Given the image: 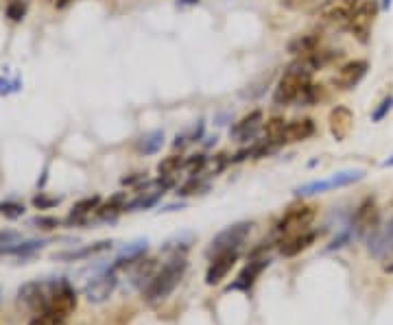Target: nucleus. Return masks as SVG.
<instances>
[{"mask_svg":"<svg viewBox=\"0 0 393 325\" xmlns=\"http://www.w3.org/2000/svg\"><path fill=\"white\" fill-rule=\"evenodd\" d=\"M188 269V262L184 256H173L169 262L164 264V267L153 275V279L142 288V295H144V299L149 304H153V301H162L166 299L169 295L177 288V284L181 282V277H184Z\"/></svg>","mask_w":393,"mask_h":325,"instance_id":"1","label":"nucleus"},{"mask_svg":"<svg viewBox=\"0 0 393 325\" xmlns=\"http://www.w3.org/2000/svg\"><path fill=\"white\" fill-rule=\"evenodd\" d=\"M312 81V72L295 59V62L282 72V77L276 83V90H274V103L278 107H286V105H293V103L299 100L304 87Z\"/></svg>","mask_w":393,"mask_h":325,"instance_id":"2","label":"nucleus"},{"mask_svg":"<svg viewBox=\"0 0 393 325\" xmlns=\"http://www.w3.org/2000/svg\"><path fill=\"white\" fill-rule=\"evenodd\" d=\"M365 170L362 168H350V170H339V173H332L326 179H315V182H306L301 184L299 188H295V195L297 197H315V195H324V192H332V190H339V188H347V186H354L360 179H365Z\"/></svg>","mask_w":393,"mask_h":325,"instance_id":"3","label":"nucleus"},{"mask_svg":"<svg viewBox=\"0 0 393 325\" xmlns=\"http://www.w3.org/2000/svg\"><path fill=\"white\" fill-rule=\"evenodd\" d=\"M378 229H381V210H378L374 197H365L356 205L352 220H350L352 238L367 240L369 236L376 234Z\"/></svg>","mask_w":393,"mask_h":325,"instance_id":"4","label":"nucleus"},{"mask_svg":"<svg viewBox=\"0 0 393 325\" xmlns=\"http://www.w3.org/2000/svg\"><path fill=\"white\" fill-rule=\"evenodd\" d=\"M317 218V208L315 205H291L289 210L282 214V218L276 225V234L284 236V238H291L301 231L310 229V225Z\"/></svg>","mask_w":393,"mask_h":325,"instance_id":"5","label":"nucleus"},{"mask_svg":"<svg viewBox=\"0 0 393 325\" xmlns=\"http://www.w3.org/2000/svg\"><path fill=\"white\" fill-rule=\"evenodd\" d=\"M378 11H381V3L378 0H362L360 7L354 11L352 20L347 22L345 31H350L352 37H356L360 44H367L371 37V26L376 22Z\"/></svg>","mask_w":393,"mask_h":325,"instance_id":"6","label":"nucleus"},{"mask_svg":"<svg viewBox=\"0 0 393 325\" xmlns=\"http://www.w3.org/2000/svg\"><path fill=\"white\" fill-rule=\"evenodd\" d=\"M362 0H326L319 7H317V18L326 24H332V26H341L345 28L347 22L352 20L354 11L360 7Z\"/></svg>","mask_w":393,"mask_h":325,"instance_id":"7","label":"nucleus"},{"mask_svg":"<svg viewBox=\"0 0 393 325\" xmlns=\"http://www.w3.org/2000/svg\"><path fill=\"white\" fill-rule=\"evenodd\" d=\"M249 231H251V223H245V220L243 223H234L230 227H225L221 234H217L212 238L206 254L212 258L217 254H223V251H238L240 245L247 240Z\"/></svg>","mask_w":393,"mask_h":325,"instance_id":"8","label":"nucleus"},{"mask_svg":"<svg viewBox=\"0 0 393 325\" xmlns=\"http://www.w3.org/2000/svg\"><path fill=\"white\" fill-rule=\"evenodd\" d=\"M367 72H369L367 59H350V62L339 66L335 75H332V87L339 92H350L367 77Z\"/></svg>","mask_w":393,"mask_h":325,"instance_id":"9","label":"nucleus"},{"mask_svg":"<svg viewBox=\"0 0 393 325\" xmlns=\"http://www.w3.org/2000/svg\"><path fill=\"white\" fill-rule=\"evenodd\" d=\"M74 308H77V292L70 288V284L66 282V279H57L51 299H49V304L44 310L57 315V317H62V319H68L74 313Z\"/></svg>","mask_w":393,"mask_h":325,"instance_id":"10","label":"nucleus"},{"mask_svg":"<svg viewBox=\"0 0 393 325\" xmlns=\"http://www.w3.org/2000/svg\"><path fill=\"white\" fill-rule=\"evenodd\" d=\"M57 282H28L24 284L20 290H18V299L28 306L31 310H35V315L42 313L44 308H47L51 295H53V288H55Z\"/></svg>","mask_w":393,"mask_h":325,"instance_id":"11","label":"nucleus"},{"mask_svg":"<svg viewBox=\"0 0 393 325\" xmlns=\"http://www.w3.org/2000/svg\"><path fill=\"white\" fill-rule=\"evenodd\" d=\"M328 129L337 142H345L354 129V112L347 105H335L328 114Z\"/></svg>","mask_w":393,"mask_h":325,"instance_id":"12","label":"nucleus"},{"mask_svg":"<svg viewBox=\"0 0 393 325\" xmlns=\"http://www.w3.org/2000/svg\"><path fill=\"white\" fill-rule=\"evenodd\" d=\"M265 125V114L262 109H253L249 114H245L240 121H236L232 127H230V138L236 140V142H249L258 136V131L262 129Z\"/></svg>","mask_w":393,"mask_h":325,"instance_id":"13","label":"nucleus"},{"mask_svg":"<svg viewBox=\"0 0 393 325\" xmlns=\"http://www.w3.org/2000/svg\"><path fill=\"white\" fill-rule=\"evenodd\" d=\"M116 286H118V279H116L114 271L103 273V275L94 277L92 282L85 286V290H83V292H85V299H87L90 304H103V301H108L112 295H114Z\"/></svg>","mask_w":393,"mask_h":325,"instance_id":"14","label":"nucleus"},{"mask_svg":"<svg viewBox=\"0 0 393 325\" xmlns=\"http://www.w3.org/2000/svg\"><path fill=\"white\" fill-rule=\"evenodd\" d=\"M238 260V251H223V254L212 256V262L206 271V284L208 286H217L221 284L228 273L234 269V264Z\"/></svg>","mask_w":393,"mask_h":325,"instance_id":"15","label":"nucleus"},{"mask_svg":"<svg viewBox=\"0 0 393 325\" xmlns=\"http://www.w3.org/2000/svg\"><path fill=\"white\" fill-rule=\"evenodd\" d=\"M317 125L312 118L304 116V118H295V121H289L284 125V131L280 136V146L284 144H295V142H304L308 138L315 136Z\"/></svg>","mask_w":393,"mask_h":325,"instance_id":"16","label":"nucleus"},{"mask_svg":"<svg viewBox=\"0 0 393 325\" xmlns=\"http://www.w3.org/2000/svg\"><path fill=\"white\" fill-rule=\"evenodd\" d=\"M367 249L371 258L376 260H385V258H391L393 256V218L385 227H381L376 234H371L367 238Z\"/></svg>","mask_w":393,"mask_h":325,"instance_id":"17","label":"nucleus"},{"mask_svg":"<svg viewBox=\"0 0 393 325\" xmlns=\"http://www.w3.org/2000/svg\"><path fill=\"white\" fill-rule=\"evenodd\" d=\"M317 238H319V231H312V229L291 236V238H284L282 247H280V254L284 258H293V256L301 254V251H306L308 247H312L317 243Z\"/></svg>","mask_w":393,"mask_h":325,"instance_id":"18","label":"nucleus"},{"mask_svg":"<svg viewBox=\"0 0 393 325\" xmlns=\"http://www.w3.org/2000/svg\"><path fill=\"white\" fill-rule=\"evenodd\" d=\"M321 33H299L295 37L289 39V44H286V51H289L293 57H306L310 53H315L317 49H321Z\"/></svg>","mask_w":393,"mask_h":325,"instance_id":"19","label":"nucleus"},{"mask_svg":"<svg viewBox=\"0 0 393 325\" xmlns=\"http://www.w3.org/2000/svg\"><path fill=\"white\" fill-rule=\"evenodd\" d=\"M269 258H253L247 267L238 273V277H236V282L230 286V290H249L251 286H253V282L256 279H258V275L269 267Z\"/></svg>","mask_w":393,"mask_h":325,"instance_id":"20","label":"nucleus"},{"mask_svg":"<svg viewBox=\"0 0 393 325\" xmlns=\"http://www.w3.org/2000/svg\"><path fill=\"white\" fill-rule=\"evenodd\" d=\"M99 205H101V197H99V195H92V197H85V199L77 201V203L72 205V210H70L68 223H70V225H72V223H74V225L87 223V216L97 214Z\"/></svg>","mask_w":393,"mask_h":325,"instance_id":"21","label":"nucleus"},{"mask_svg":"<svg viewBox=\"0 0 393 325\" xmlns=\"http://www.w3.org/2000/svg\"><path fill=\"white\" fill-rule=\"evenodd\" d=\"M112 249V240H101V243H94V245H87V247H81L77 251H64V254H55V260H62V262H77V260H85V258H92L97 254H103V251Z\"/></svg>","mask_w":393,"mask_h":325,"instance_id":"22","label":"nucleus"},{"mask_svg":"<svg viewBox=\"0 0 393 325\" xmlns=\"http://www.w3.org/2000/svg\"><path fill=\"white\" fill-rule=\"evenodd\" d=\"M125 205H127V192H118L105 205H99L97 216L101 220H116L118 214L125 212Z\"/></svg>","mask_w":393,"mask_h":325,"instance_id":"23","label":"nucleus"},{"mask_svg":"<svg viewBox=\"0 0 393 325\" xmlns=\"http://www.w3.org/2000/svg\"><path fill=\"white\" fill-rule=\"evenodd\" d=\"M158 273V260H153V258H149V260H140L138 264H135V271H133V275H131V284L133 286H147L151 279H153V275Z\"/></svg>","mask_w":393,"mask_h":325,"instance_id":"24","label":"nucleus"},{"mask_svg":"<svg viewBox=\"0 0 393 325\" xmlns=\"http://www.w3.org/2000/svg\"><path fill=\"white\" fill-rule=\"evenodd\" d=\"M135 146H138V151L144 153V155H156L164 146V131H160V129L147 131L144 136H140V140Z\"/></svg>","mask_w":393,"mask_h":325,"instance_id":"25","label":"nucleus"},{"mask_svg":"<svg viewBox=\"0 0 393 325\" xmlns=\"http://www.w3.org/2000/svg\"><path fill=\"white\" fill-rule=\"evenodd\" d=\"M326 98V92H324V85L321 83H308L304 87V92H301L299 100H297V105H304V107H310V105H317L319 100Z\"/></svg>","mask_w":393,"mask_h":325,"instance_id":"26","label":"nucleus"},{"mask_svg":"<svg viewBox=\"0 0 393 325\" xmlns=\"http://www.w3.org/2000/svg\"><path fill=\"white\" fill-rule=\"evenodd\" d=\"M284 125H286L284 118H280V116H271L269 121L262 125V129H265V138L280 146V136H282V131H284Z\"/></svg>","mask_w":393,"mask_h":325,"instance_id":"27","label":"nucleus"},{"mask_svg":"<svg viewBox=\"0 0 393 325\" xmlns=\"http://www.w3.org/2000/svg\"><path fill=\"white\" fill-rule=\"evenodd\" d=\"M208 161H210V157H208L206 153H194V155H190V157H184V170H186L190 177L201 175V173L206 170V166H208Z\"/></svg>","mask_w":393,"mask_h":325,"instance_id":"28","label":"nucleus"},{"mask_svg":"<svg viewBox=\"0 0 393 325\" xmlns=\"http://www.w3.org/2000/svg\"><path fill=\"white\" fill-rule=\"evenodd\" d=\"M26 11H28L26 0H7V5H5V16L11 22H22Z\"/></svg>","mask_w":393,"mask_h":325,"instance_id":"29","label":"nucleus"},{"mask_svg":"<svg viewBox=\"0 0 393 325\" xmlns=\"http://www.w3.org/2000/svg\"><path fill=\"white\" fill-rule=\"evenodd\" d=\"M179 168H184V157L181 155H169L158 164L160 177H173Z\"/></svg>","mask_w":393,"mask_h":325,"instance_id":"30","label":"nucleus"},{"mask_svg":"<svg viewBox=\"0 0 393 325\" xmlns=\"http://www.w3.org/2000/svg\"><path fill=\"white\" fill-rule=\"evenodd\" d=\"M22 240V236L13 229H5L0 231V256H9V251L16 247Z\"/></svg>","mask_w":393,"mask_h":325,"instance_id":"31","label":"nucleus"},{"mask_svg":"<svg viewBox=\"0 0 393 325\" xmlns=\"http://www.w3.org/2000/svg\"><path fill=\"white\" fill-rule=\"evenodd\" d=\"M206 188H208V184L201 182L199 175H194V177H190L186 184H181V186L177 188V197H190V195H194V192L206 190Z\"/></svg>","mask_w":393,"mask_h":325,"instance_id":"32","label":"nucleus"},{"mask_svg":"<svg viewBox=\"0 0 393 325\" xmlns=\"http://www.w3.org/2000/svg\"><path fill=\"white\" fill-rule=\"evenodd\" d=\"M44 245H47V240H20L16 247H13L9 251V256H28V254H33V251L42 249Z\"/></svg>","mask_w":393,"mask_h":325,"instance_id":"33","label":"nucleus"},{"mask_svg":"<svg viewBox=\"0 0 393 325\" xmlns=\"http://www.w3.org/2000/svg\"><path fill=\"white\" fill-rule=\"evenodd\" d=\"M393 109V96L387 94L381 103H378V107L371 112V123H383L385 118L389 116V112Z\"/></svg>","mask_w":393,"mask_h":325,"instance_id":"34","label":"nucleus"},{"mask_svg":"<svg viewBox=\"0 0 393 325\" xmlns=\"http://www.w3.org/2000/svg\"><path fill=\"white\" fill-rule=\"evenodd\" d=\"M0 214L9 220H16L24 214V205L18 201H5V203H0Z\"/></svg>","mask_w":393,"mask_h":325,"instance_id":"35","label":"nucleus"},{"mask_svg":"<svg viewBox=\"0 0 393 325\" xmlns=\"http://www.w3.org/2000/svg\"><path fill=\"white\" fill-rule=\"evenodd\" d=\"M66 321L68 319H62V317H57V315L47 313V310H44V313H37L28 325H66Z\"/></svg>","mask_w":393,"mask_h":325,"instance_id":"36","label":"nucleus"},{"mask_svg":"<svg viewBox=\"0 0 393 325\" xmlns=\"http://www.w3.org/2000/svg\"><path fill=\"white\" fill-rule=\"evenodd\" d=\"M59 201H62V197H49L47 192H40V195L33 197V208L35 210H51V208H55V205H59Z\"/></svg>","mask_w":393,"mask_h":325,"instance_id":"37","label":"nucleus"},{"mask_svg":"<svg viewBox=\"0 0 393 325\" xmlns=\"http://www.w3.org/2000/svg\"><path fill=\"white\" fill-rule=\"evenodd\" d=\"M31 225L37 227V229H44V231H51V229H57L59 225H62V220L55 218V216H35L31 220Z\"/></svg>","mask_w":393,"mask_h":325,"instance_id":"38","label":"nucleus"},{"mask_svg":"<svg viewBox=\"0 0 393 325\" xmlns=\"http://www.w3.org/2000/svg\"><path fill=\"white\" fill-rule=\"evenodd\" d=\"M317 3H319V0H280V5L289 11H304V9H310Z\"/></svg>","mask_w":393,"mask_h":325,"instance_id":"39","label":"nucleus"},{"mask_svg":"<svg viewBox=\"0 0 393 325\" xmlns=\"http://www.w3.org/2000/svg\"><path fill=\"white\" fill-rule=\"evenodd\" d=\"M144 182H147L144 173H133L131 177H123V186H135V188H138Z\"/></svg>","mask_w":393,"mask_h":325,"instance_id":"40","label":"nucleus"},{"mask_svg":"<svg viewBox=\"0 0 393 325\" xmlns=\"http://www.w3.org/2000/svg\"><path fill=\"white\" fill-rule=\"evenodd\" d=\"M74 3V0H55V9H66Z\"/></svg>","mask_w":393,"mask_h":325,"instance_id":"41","label":"nucleus"},{"mask_svg":"<svg viewBox=\"0 0 393 325\" xmlns=\"http://www.w3.org/2000/svg\"><path fill=\"white\" fill-rule=\"evenodd\" d=\"M391 5H393V0H381V9H385V11H389Z\"/></svg>","mask_w":393,"mask_h":325,"instance_id":"42","label":"nucleus"},{"mask_svg":"<svg viewBox=\"0 0 393 325\" xmlns=\"http://www.w3.org/2000/svg\"><path fill=\"white\" fill-rule=\"evenodd\" d=\"M385 271H387V273H393V258H391V264H385Z\"/></svg>","mask_w":393,"mask_h":325,"instance_id":"43","label":"nucleus"},{"mask_svg":"<svg viewBox=\"0 0 393 325\" xmlns=\"http://www.w3.org/2000/svg\"><path fill=\"white\" fill-rule=\"evenodd\" d=\"M383 166H385V168L393 166V157H391V159H385V161H383Z\"/></svg>","mask_w":393,"mask_h":325,"instance_id":"44","label":"nucleus"}]
</instances>
